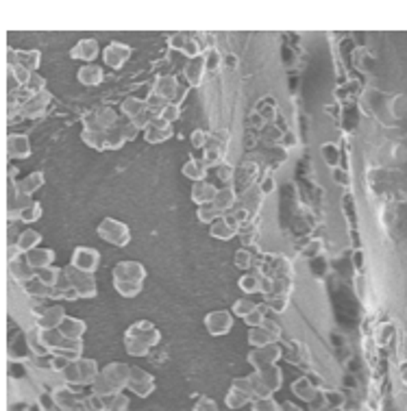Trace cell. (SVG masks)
Returning a JSON list of instances; mask_svg holds the SVG:
<instances>
[{
    "mask_svg": "<svg viewBox=\"0 0 407 411\" xmlns=\"http://www.w3.org/2000/svg\"><path fill=\"white\" fill-rule=\"evenodd\" d=\"M118 122V116L112 107H100V109H94L90 114L83 116V127L85 131H100L105 133L107 129H112Z\"/></svg>",
    "mask_w": 407,
    "mask_h": 411,
    "instance_id": "277c9868",
    "label": "cell"
},
{
    "mask_svg": "<svg viewBox=\"0 0 407 411\" xmlns=\"http://www.w3.org/2000/svg\"><path fill=\"white\" fill-rule=\"evenodd\" d=\"M194 411H218V407H216V403L211 401V398H203V401H199V403H197V407H194Z\"/></svg>",
    "mask_w": 407,
    "mask_h": 411,
    "instance_id": "94428289",
    "label": "cell"
},
{
    "mask_svg": "<svg viewBox=\"0 0 407 411\" xmlns=\"http://www.w3.org/2000/svg\"><path fill=\"white\" fill-rule=\"evenodd\" d=\"M98 235L107 242V244H114L118 248L127 246L131 242V233H129V226L125 222H118L114 218H105L100 224H98Z\"/></svg>",
    "mask_w": 407,
    "mask_h": 411,
    "instance_id": "3957f363",
    "label": "cell"
},
{
    "mask_svg": "<svg viewBox=\"0 0 407 411\" xmlns=\"http://www.w3.org/2000/svg\"><path fill=\"white\" fill-rule=\"evenodd\" d=\"M31 153L26 137H9V155L11 157H26Z\"/></svg>",
    "mask_w": 407,
    "mask_h": 411,
    "instance_id": "836d02e7",
    "label": "cell"
},
{
    "mask_svg": "<svg viewBox=\"0 0 407 411\" xmlns=\"http://www.w3.org/2000/svg\"><path fill=\"white\" fill-rule=\"evenodd\" d=\"M244 323L249 325V329H253V327H261V323H263V307H255L249 316L244 318Z\"/></svg>",
    "mask_w": 407,
    "mask_h": 411,
    "instance_id": "c3c4849f",
    "label": "cell"
},
{
    "mask_svg": "<svg viewBox=\"0 0 407 411\" xmlns=\"http://www.w3.org/2000/svg\"><path fill=\"white\" fill-rule=\"evenodd\" d=\"M261 327H263V329H266V331L270 333V337L275 339V342H277V339L281 337V327H279V325L275 323V320H268V318H263Z\"/></svg>",
    "mask_w": 407,
    "mask_h": 411,
    "instance_id": "9f6ffc18",
    "label": "cell"
},
{
    "mask_svg": "<svg viewBox=\"0 0 407 411\" xmlns=\"http://www.w3.org/2000/svg\"><path fill=\"white\" fill-rule=\"evenodd\" d=\"M144 109H146L144 100H141V98H135V96L125 98V100H122V104H120V111L125 114V118H127V120H133L137 114H141Z\"/></svg>",
    "mask_w": 407,
    "mask_h": 411,
    "instance_id": "f1b7e54d",
    "label": "cell"
},
{
    "mask_svg": "<svg viewBox=\"0 0 407 411\" xmlns=\"http://www.w3.org/2000/svg\"><path fill=\"white\" fill-rule=\"evenodd\" d=\"M155 118H157V116H155L153 111L144 109V111H141V114H137V116H135L133 120H129V122L133 124V127H135L137 131H139V129H141V131H146V129L151 127V122H153Z\"/></svg>",
    "mask_w": 407,
    "mask_h": 411,
    "instance_id": "ab89813d",
    "label": "cell"
},
{
    "mask_svg": "<svg viewBox=\"0 0 407 411\" xmlns=\"http://www.w3.org/2000/svg\"><path fill=\"white\" fill-rule=\"evenodd\" d=\"M281 357V348L277 344H268L263 348H253L249 355V364L255 366V370H261L263 366H272L279 362Z\"/></svg>",
    "mask_w": 407,
    "mask_h": 411,
    "instance_id": "30bf717a",
    "label": "cell"
},
{
    "mask_svg": "<svg viewBox=\"0 0 407 411\" xmlns=\"http://www.w3.org/2000/svg\"><path fill=\"white\" fill-rule=\"evenodd\" d=\"M40 213H42L40 205H33L31 209H24V211H22V220L33 222V220H38V218H40Z\"/></svg>",
    "mask_w": 407,
    "mask_h": 411,
    "instance_id": "91938a15",
    "label": "cell"
},
{
    "mask_svg": "<svg viewBox=\"0 0 407 411\" xmlns=\"http://www.w3.org/2000/svg\"><path fill=\"white\" fill-rule=\"evenodd\" d=\"M125 348H127V352L133 355V357H144V355L151 350L146 344L137 342V339H133V337H125Z\"/></svg>",
    "mask_w": 407,
    "mask_h": 411,
    "instance_id": "b9f144b4",
    "label": "cell"
},
{
    "mask_svg": "<svg viewBox=\"0 0 407 411\" xmlns=\"http://www.w3.org/2000/svg\"><path fill=\"white\" fill-rule=\"evenodd\" d=\"M222 218L226 220V224H229V226L236 228V233H238L240 228H244L246 224H249V218H251V216H249V213H246L244 209H238V211H236V209H231V211H226Z\"/></svg>",
    "mask_w": 407,
    "mask_h": 411,
    "instance_id": "f546056e",
    "label": "cell"
},
{
    "mask_svg": "<svg viewBox=\"0 0 407 411\" xmlns=\"http://www.w3.org/2000/svg\"><path fill=\"white\" fill-rule=\"evenodd\" d=\"M129 368L131 366H127V364H109L94 381L96 394L107 396V394H116L118 389L125 387L129 381Z\"/></svg>",
    "mask_w": 407,
    "mask_h": 411,
    "instance_id": "6da1fadb",
    "label": "cell"
},
{
    "mask_svg": "<svg viewBox=\"0 0 407 411\" xmlns=\"http://www.w3.org/2000/svg\"><path fill=\"white\" fill-rule=\"evenodd\" d=\"M127 385L135 391L137 396H148L153 391V377L141 368H129V381Z\"/></svg>",
    "mask_w": 407,
    "mask_h": 411,
    "instance_id": "8fae6325",
    "label": "cell"
},
{
    "mask_svg": "<svg viewBox=\"0 0 407 411\" xmlns=\"http://www.w3.org/2000/svg\"><path fill=\"white\" fill-rule=\"evenodd\" d=\"M205 72H207V68H205V57H194L185 63L183 68V77L185 81L190 83V87H199L203 85V79H205Z\"/></svg>",
    "mask_w": 407,
    "mask_h": 411,
    "instance_id": "4fadbf2b",
    "label": "cell"
},
{
    "mask_svg": "<svg viewBox=\"0 0 407 411\" xmlns=\"http://www.w3.org/2000/svg\"><path fill=\"white\" fill-rule=\"evenodd\" d=\"M236 201H238L236 189L233 187H224V189H218L216 199H214V203H211V205L218 209L220 216H224L226 211H231L236 207Z\"/></svg>",
    "mask_w": 407,
    "mask_h": 411,
    "instance_id": "7402d4cb",
    "label": "cell"
},
{
    "mask_svg": "<svg viewBox=\"0 0 407 411\" xmlns=\"http://www.w3.org/2000/svg\"><path fill=\"white\" fill-rule=\"evenodd\" d=\"M294 391H296V396L300 398H305V401H312L314 398V387L307 379H298L294 383Z\"/></svg>",
    "mask_w": 407,
    "mask_h": 411,
    "instance_id": "ee69618b",
    "label": "cell"
},
{
    "mask_svg": "<svg viewBox=\"0 0 407 411\" xmlns=\"http://www.w3.org/2000/svg\"><path fill=\"white\" fill-rule=\"evenodd\" d=\"M201 164L205 166V170H207V168H216V166H220V164H222V150H220V148H211V146H207V148L203 150Z\"/></svg>",
    "mask_w": 407,
    "mask_h": 411,
    "instance_id": "e575fe53",
    "label": "cell"
},
{
    "mask_svg": "<svg viewBox=\"0 0 407 411\" xmlns=\"http://www.w3.org/2000/svg\"><path fill=\"white\" fill-rule=\"evenodd\" d=\"M114 288L122 298H135L141 292V283H114Z\"/></svg>",
    "mask_w": 407,
    "mask_h": 411,
    "instance_id": "74e56055",
    "label": "cell"
},
{
    "mask_svg": "<svg viewBox=\"0 0 407 411\" xmlns=\"http://www.w3.org/2000/svg\"><path fill=\"white\" fill-rule=\"evenodd\" d=\"M40 240H42V235L38 233V231H24L20 240H17V248L24 250V253H31V250L40 244Z\"/></svg>",
    "mask_w": 407,
    "mask_h": 411,
    "instance_id": "d6a6232c",
    "label": "cell"
},
{
    "mask_svg": "<svg viewBox=\"0 0 407 411\" xmlns=\"http://www.w3.org/2000/svg\"><path fill=\"white\" fill-rule=\"evenodd\" d=\"M255 176H257V166L255 164H244L236 170L233 178H236V187L240 192H246L249 187H253V181H255ZM233 187V189H236Z\"/></svg>",
    "mask_w": 407,
    "mask_h": 411,
    "instance_id": "44dd1931",
    "label": "cell"
},
{
    "mask_svg": "<svg viewBox=\"0 0 407 411\" xmlns=\"http://www.w3.org/2000/svg\"><path fill=\"white\" fill-rule=\"evenodd\" d=\"M323 155H327V159H329L331 166H333V164H335V157H338V150H335L331 144H327V146L323 148Z\"/></svg>",
    "mask_w": 407,
    "mask_h": 411,
    "instance_id": "be15d7a7",
    "label": "cell"
},
{
    "mask_svg": "<svg viewBox=\"0 0 407 411\" xmlns=\"http://www.w3.org/2000/svg\"><path fill=\"white\" fill-rule=\"evenodd\" d=\"M249 344L253 346V348H263V346H268V344H277L275 339L270 337V333L263 329V327H253V329H249Z\"/></svg>",
    "mask_w": 407,
    "mask_h": 411,
    "instance_id": "4316f807",
    "label": "cell"
},
{
    "mask_svg": "<svg viewBox=\"0 0 407 411\" xmlns=\"http://www.w3.org/2000/svg\"><path fill=\"white\" fill-rule=\"evenodd\" d=\"M257 305H255V302L253 300H249V298H240V300H236L233 302V313L238 316V318H246V316H249L253 309H255Z\"/></svg>",
    "mask_w": 407,
    "mask_h": 411,
    "instance_id": "60d3db41",
    "label": "cell"
},
{
    "mask_svg": "<svg viewBox=\"0 0 407 411\" xmlns=\"http://www.w3.org/2000/svg\"><path fill=\"white\" fill-rule=\"evenodd\" d=\"M77 79L81 85H87V87H94V85H100L102 79H105V72L100 65H94V63H87L83 65L79 72H77Z\"/></svg>",
    "mask_w": 407,
    "mask_h": 411,
    "instance_id": "d6986e66",
    "label": "cell"
},
{
    "mask_svg": "<svg viewBox=\"0 0 407 411\" xmlns=\"http://www.w3.org/2000/svg\"><path fill=\"white\" fill-rule=\"evenodd\" d=\"M312 248H318V242H316V244H314ZM307 255H309V257H314V255H316V250H309V253H307Z\"/></svg>",
    "mask_w": 407,
    "mask_h": 411,
    "instance_id": "03108f58",
    "label": "cell"
},
{
    "mask_svg": "<svg viewBox=\"0 0 407 411\" xmlns=\"http://www.w3.org/2000/svg\"><path fill=\"white\" fill-rule=\"evenodd\" d=\"M70 265L77 267V270H81V272L94 274L98 270V265H100L98 250L96 248H90V246H79V248H75L72 263H70Z\"/></svg>",
    "mask_w": 407,
    "mask_h": 411,
    "instance_id": "8992f818",
    "label": "cell"
},
{
    "mask_svg": "<svg viewBox=\"0 0 407 411\" xmlns=\"http://www.w3.org/2000/svg\"><path fill=\"white\" fill-rule=\"evenodd\" d=\"M179 116H181L179 104H176V102H168V104L164 107V109L159 111V116H157V118L162 120V122H166V124H170V127H172V122L179 120Z\"/></svg>",
    "mask_w": 407,
    "mask_h": 411,
    "instance_id": "8d00e7d4",
    "label": "cell"
},
{
    "mask_svg": "<svg viewBox=\"0 0 407 411\" xmlns=\"http://www.w3.org/2000/svg\"><path fill=\"white\" fill-rule=\"evenodd\" d=\"M172 137V129L170 124L162 122L159 118H155L151 122V127L144 131V139L148 141V144H162V141H168Z\"/></svg>",
    "mask_w": 407,
    "mask_h": 411,
    "instance_id": "5bb4252c",
    "label": "cell"
},
{
    "mask_svg": "<svg viewBox=\"0 0 407 411\" xmlns=\"http://www.w3.org/2000/svg\"><path fill=\"white\" fill-rule=\"evenodd\" d=\"M281 411H300V409L294 407V405H290V403H286V405H281Z\"/></svg>",
    "mask_w": 407,
    "mask_h": 411,
    "instance_id": "e7e4bbea",
    "label": "cell"
},
{
    "mask_svg": "<svg viewBox=\"0 0 407 411\" xmlns=\"http://www.w3.org/2000/svg\"><path fill=\"white\" fill-rule=\"evenodd\" d=\"M42 178H44V176H42L40 172L31 174V176L26 178V181L22 183V189H24V192H33V189H38V187L42 185Z\"/></svg>",
    "mask_w": 407,
    "mask_h": 411,
    "instance_id": "db71d44e",
    "label": "cell"
},
{
    "mask_svg": "<svg viewBox=\"0 0 407 411\" xmlns=\"http://www.w3.org/2000/svg\"><path fill=\"white\" fill-rule=\"evenodd\" d=\"M207 139H209V135H207L205 131L197 129V131L192 133V146H194V148H203V150H205V146H207Z\"/></svg>",
    "mask_w": 407,
    "mask_h": 411,
    "instance_id": "f5cc1de1",
    "label": "cell"
},
{
    "mask_svg": "<svg viewBox=\"0 0 407 411\" xmlns=\"http://www.w3.org/2000/svg\"><path fill=\"white\" fill-rule=\"evenodd\" d=\"M114 283H141L146 279V267L139 261H120L114 267Z\"/></svg>",
    "mask_w": 407,
    "mask_h": 411,
    "instance_id": "5b68a950",
    "label": "cell"
},
{
    "mask_svg": "<svg viewBox=\"0 0 407 411\" xmlns=\"http://www.w3.org/2000/svg\"><path fill=\"white\" fill-rule=\"evenodd\" d=\"M251 253L246 248H240L238 253H236V265L242 267V270H246V267H251Z\"/></svg>",
    "mask_w": 407,
    "mask_h": 411,
    "instance_id": "816d5d0a",
    "label": "cell"
},
{
    "mask_svg": "<svg viewBox=\"0 0 407 411\" xmlns=\"http://www.w3.org/2000/svg\"><path fill=\"white\" fill-rule=\"evenodd\" d=\"M253 411H279L277 405L270 401V398H259L253 407Z\"/></svg>",
    "mask_w": 407,
    "mask_h": 411,
    "instance_id": "680465c9",
    "label": "cell"
},
{
    "mask_svg": "<svg viewBox=\"0 0 407 411\" xmlns=\"http://www.w3.org/2000/svg\"><path fill=\"white\" fill-rule=\"evenodd\" d=\"M122 135H125V139H127V141H131V139H135V137H137V129L133 127L131 122H127V124H122Z\"/></svg>",
    "mask_w": 407,
    "mask_h": 411,
    "instance_id": "6125c7cd",
    "label": "cell"
},
{
    "mask_svg": "<svg viewBox=\"0 0 407 411\" xmlns=\"http://www.w3.org/2000/svg\"><path fill=\"white\" fill-rule=\"evenodd\" d=\"M57 331L61 333L63 339H81V337L85 335V331H87V325L83 323V320H79V318H70V316H66L63 323L59 325Z\"/></svg>",
    "mask_w": 407,
    "mask_h": 411,
    "instance_id": "e0dca14e",
    "label": "cell"
},
{
    "mask_svg": "<svg viewBox=\"0 0 407 411\" xmlns=\"http://www.w3.org/2000/svg\"><path fill=\"white\" fill-rule=\"evenodd\" d=\"M81 139H83V144H87L90 148H94V150H105V148H107V141H105V133H100V131H85V129H83Z\"/></svg>",
    "mask_w": 407,
    "mask_h": 411,
    "instance_id": "4dcf8cb0",
    "label": "cell"
},
{
    "mask_svg": "<svg viewBox=\"0 0 407 411\" xmlns=\"http://www.w3.org/2000/svg\"><path fill=\"white\" fill-rule=\"evenodd\" d=\"M197 218H199L203 224H211V222H216V220H218V218H222V216L218 213V209L209 203V205H201V207H199Z\"/></svg>",
    "mask_w": 407,
    "mask_h": 411,
    "instance_id": "d590c367",
    "label": "cell"
},
{
    "mask_svg": "<svg viewBox=\"0 0 407 411\" xmlns=\"http://www.w3.org/2000/svg\"><path fill=\"white\" fill-rule=\"evenodd\" d=\"M98 52H100V46L96 40H81L75 44L72 50H70V57L77 61H85V65H87L98 57Z\"/></svg>",
    "mask_w": 407,
    "mask_h": 411,
    "instance_id": "7c38bea8",
    "label": "cell"
},
{
    "mask_svg": "<svg viewBox=\"0 0 407 411\" xmlns=\"http://www.w3.org/2000/svg\"><path fill=\"white\" fill-rule=\"evenodd\" d=\"M183 55L187 57V59H194V57H201V44L197 42V40H192V38H187V42H185V46H183Z\"/></svg>",
    "mask_w": 407,
    "mask_h": 411,
    "instance_id": "7dc6e473",
    "label": "cell"
},
{
    "mask_svg": "<svg viewBox=\"0 0 407 411\" xmlns=\"http://www.w3.org/2000/svg\"><path fill=\"white\" fill-rule=\"evenodd\" d=\"M181 172L185 178H190V181H194V183L205 181V176H207V170L199 159H187V164H183Z\"/></svg>",
    "mask_w": 407,
    "mask_h": 411,
    "instance_id": "484cf974",
    "label": "cell"
},
{
    "mask_svg": "<svg viewBox=\"0 0 407 411\" xmlns=\"http://www.w3.org/2000/svg\"><path fill=\"white\" fill-rule=\"evenodd\" d=\"M144 104H146V109H148V111H153L155 116H159V111H162L164 107L168 104V100H164L162 96H157V94H151V96L144 100Z\"/></svg>",
    "mask_w": 407,
    "mask_h": 411,
    "instance_id": "f6af8a7d",
    "label": "cell"
},
{
    "mask_svg": "<svg viewBox=\"0 0 407 411\" xmlns=\"http://www.w3.org/2000/svg\"><path fill=\"white\" fill-rule=\"evenodd\" d=\"M63 274H66V279L70 283V288H72L79 294V298H94L98 294V285H96L94 274L81 272V270H77V267H72V265L66 267Z\"/></svg>",
    "mask_w": 407,
    "mask_h": 411,
    "instance_id": "7a4b0ae2",
    "label": "cell"
},
{
    "mask_svg": "<svg viewBox=\"0 0 407 411\" xmlns=\"http://www.w3.org/2000/svg\"><path fill=\"white\" fill-rule=\"evenodd\" d=\"M125 337H133V339H137V342H141V344H146L148 348H153V346L159 344V339H162V333H159L157 327H153L151 323H146V320H137L135 325H131L127 329V335Z\"/></svg>",
    "mask_w": 407,
    "mask_h": 411,
    "instance_id": "52a82bcc",
    "label": "cell"
},
{
    "mask_svg": "<svg viewBox=\"0 0 407 411\" xmlns=\"http://www.w3.org/2000/svg\"><path fill=\"white\" fill-rule=\"evenodd\" d=\"M133 55V48L127 46V44H122V42H112L109 46H105L102 50V59L105 63H107L109 68L114 70H120L122 65H125Z\"/></svg>",
    "mask_w": 407,
    "mask_h": 411,
    "instance_id": "9c48e42d",
    "label": "cell"
},
{
    "mask_svg": "<svg viewBox=\"0 0 407 411\" xmlns=\"http://www.w3.org/2000/svg\"><path fill=\"white\" fill-rule=\"evenodd\" d=\"M185 42H187V35L185 33H174V35H170V38H168V46L172 50H179V52L183 50Z\"/></svg>",
    "mask_w": 407,
    "mask_h": 411,
    "instance_id": "f907efd6",
    "label": "cell"
},
{
    "mask_svg": "<svg viewBox=\"0 0 407 411\" xmlns=\"http://www.w3.org/2000/svg\"><path fill=\"white\" fill-rule=\"evenodd\" d=\"M209 233L214 240H220V242H229V240H233L238 233H236V228H231L226 224L224 218H218L216 222H211L209 224Z\"/></svg>",
    "mask_w": 407,
    "mask_h": 411,
    "instance_id": "d4e9b609",
    "label": "cell"
},
{
    "mask_svg": "<svg viewBox=\"0 0 407 411\" xmlns=\"http://www.w3.org/2000/svg\"><path fill=\"white\" fill-rule=\"evenodd\" d=\"M203 57H205V68L207 70H216L220 65V55H218V50H214V48H211Z\"/></svg>",
    "mask_w": 407,
    "mask_h": 411,
    "instance_id": "11a10c76",
    "label": "cell"
},
{
    "mask_svg": "<svg viewBox=\"0 0 407 411\" xmlns=\"http://www.w3.org/2000/svg\"><path fill=\"white\" fill-rule=\"evenodd\" d=\"M205 327L211 335L222 337L233 329V316H231V311H224V309L209 311L205 316Z\"/></svg>",
    "mask_w": 407,
    "mask_h": 411,
    "instance_id": "ba28073f",
    "label": "cell"
},
{
    "mask_svg": "<svg viewBox=\"0 0 407 411\" xmlns=\"http://www.w3.org/2000/svg\"><path fill=\"white\" fill-rule=\"evenodd\" d=\"M277 189V183H275V178L272 176H266L263 181L259 183V192H261V196H268V194H272Z\"/></svg>",
    "mask_w": 407,
    "mask_h": 411,
    "instance_id": "6f0895ef",
    "label": "cell"
},
{
    "mask_svg": "<svg viewBox=\"0 0 407 411\" xmlns=\"http://www.w3.org/2000/svg\"><path fill=\"white\" fill-rule=\"evenodd\" d=\"M52 259H55V253H52L50 248H40V250L33 248L26 257V263H29V267L40 272V270H44V267H50Z\"/></svg>",
    "mask_w": 407,
    "mask_h": 411,
    "instance_id": "ac0fdd59",
    "label": "cell"
},
{
    "mask_svg": "<svg viewBox=\"0 0 407 411\" xmlns=\"http://www.w3.org/2000/svg\"><path fill=\"white\" fill-rule=\"evenodd\" d=\"M75 366H77V374H79V383H94L96 381V377H98L96 362L83 359V357H81L79 362H75Z\"/></svg>",
    "mask_w": 407,
    "mask_h": 411,
    "instance_id": "cb8c5ba5",
    "label": "cell"
},
{
    "mask_svg": "<svg viewBox=\"0 0 407 411\" xmlns=\"http://www.w3.org/2000/svg\"><path fill=\"white\" fill-rule=\"evenodd\" d=\"M249 396L251 394H244V391H240V389H231L229 391V396H226V405L231 407V409H238V407H242V405H246L249 403Z\"/></svg>",
    "mask_w": 407,
    "mask_h": 411,
    "instance_id": "7bdbcfd3",
    "label": "cell"
},
{
    "mask_svg": "<svg viewBox=\"0 0 407 411\" xmlns=\"http://www.w3.org/2000/svg\"><path fill=\"white\" fill-rule=\"evenodd\" d=\"M257 374H259V381L263 383V387H266L270 394L275 389H279V385H281V370L272 364V366H263L261 370H257Z\"/></svg>",
    "mask_w": 407,
    "mask_h": 411,
    "instance_id": "603a6c76",
    "label": "cell"
},
{
    "mask_svg": "<svg viewBox=\"0 0 407 411\" xmlns=\"http://www.w3.org/2000/svg\"><path fill=\"white\" fill-rule=\"evenodd\" d=\"M63 318H66V311H63L61 305H50V307H46V311L40 318V327H42V331L59 329V325L63 323Z\"/></svg>",
    "mask_w": 407,
    "mask_h": 411,
    "instance_id": "ffe728a7",
    "label": "cell"
},
{
    "mask_svg": "<svg viewBox=\"0 0 407 411\" xmlns=\"http://www.w3.org/2000/svg\"><path fill=\"white\" fill-rule=\"evenodd\" d=\"M233 174H236V168L233 166H229V164H220V166H216V176L220 178V181H233Z\"/></svg>",
    "mask_w": 407,
    "mask_h": 411,
    "instance_id": "681fc988",
    "label": "cell"
},
{
    "mask_svg": "<svg viewBox=\"0 0 407 411\" xmlns=\"http://www.w3.org/2000/svg\"><path fill=\"white\" fill-rule=\"evenodd\" d=\"M59 274H61V272L57 270V267H44V270L38 272V281L44 283L46 288H55L57 281H59Z\"/></svg>",
    "mask_w": 407,
    "mask_h": 411,
    "instance_id": "f35d334b",
    "label": "cell"
},
{
    "mask_svg": "<svg viewBox=\"0 0 407 411\" xmlns=\"http://www.w3.org/2000/svg\"><path fill=\"white\" fill-rule=\"evenodd\" d=\"M238 285L244 294H259L261 292V277L259 274H244L238 281Z\"/></svg>",
    "mask_w": 407,
    "mask_h": 411,
    "instance_id": "1f68e13d",
    "label": "cell"
},
{
    "mask_svg": "<svg viewBox=\"0 0 407 411\" xmlns=\"http://www.w3.org/2000/svg\"><path fill=\"white\" fill-rule=\"evenodd\" d=\"M216 194H218V187H214L209 181H199V183L192 185V201L197 203L199 207L214 203Z\"/></svg>",
    "mask_w": 407,
    "mask_h": 411,
    "instance_id": "2e32d148",
    "label": "cell"
},
{
    "mask_svg": "<svg viewBox=\"0 0 407 411\" xmlns=\"http://www.w3.org/2000/svg\"><path fill=\"white\" fill-rule=\"evenodd\" d=\"M266 302H268V307H270L272 311H286V307H288V296L270 294Z\"/></svg>",
    "mask_w": 407,
    "mask_h": 411,
    "instance_id": "bcb514c9",
    "label": "cell"
},
{
    "mask_svg": "<svg viewBox=\"0 0 407 411\" xmlns=\"http://www.w3.org/2000/svg\"><path fill=\"white\" fill-rule=\"evenodd\" d=\"M176 92H179V83H176V79L172 75H162V77L155 81V85H153V94L162 96L168 102H172V98L176 96Z\"/></svg>",
    "mask_w": 407,
    "mask_h": 411,
    "instance_id": "9a60e30c",
    "label": "cell"
},
{
    "mask_svg": "<svg viewBox=\"0 0 407 411\" xmlns=\"http://www.w3.org/2000/svg\"><path fill=\"white\" fill-rule=\"evenodd\" d=\"M105 141H107V148H112V150H118V148H122L127 144L125 135H122V124L120 122H116L112 129L105 131Z\"/></svg>",
    "mask_w": 407,
    "mask_h": 411,
    "instance_id": "83f0119b",
    "label": "cell"
}]
</instances>
